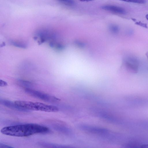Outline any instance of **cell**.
<instances>
[{"instance_id":"obj_11","label":"cell","mask_w":148,"mask_h":148,"mask_svg":"<svg viewBox=\"0 0 148 148\" xmlns=\"http://www.w3.org/2000/svg\"><path fill=\"white\" fill-rule=\"evenodd\" d=\"M62 3L71 6L74 4V2L70 0H65L61 1Z\"/></svg>"},{"instance_id":"obj_16","label":"cell","mask_w":148,"mask_h":148,"mask_svg":"<svg viewBox=\"0 0 148 148\" xmlns=\"http://www.w3.org/2000/svg\"><path fill=\"white\" fill-rule=\"evenodd\" d=\"M146 17L147 19L148 20V14H147L146 15Z\"/></svg>"},{"instance_id":"obj_7","label":"cell","mask_w":148,"mask_h":148,"mask_svg":"<svg viewBox=\"0 0 148 148\" xmlns=\"http://www.w3.org/2000/svg\"><path fill=\"white\" fill-rule=\"evenodd\" d=\"M102 8L104 10L119 14H125L126 13V11L123 8L116 6L105 5L102 6Z\"/></svg>"},{"instance_id":"obj_9","label":"cell","mask_w":148,"mask_h":148,"mask_svg":"<svg viewBox=\"0 0 148 148\" xmlns=\"http://www.w3.org/2000/svg\"><path fill=\"white\" fill-rule=\"evenodd\" d=\"M110 30L114 33L117 32L119 30L118 27L115 25H112L110 26Z\"/></svg>"},{"instance_id":"obj_13","label":"cell","mask_w":148,"mask_h":148,"mask_svg":"<svg viewBox=\"0 0 148 148\" xmlns=\"http://www.w3.org/2000/svg\"><path fill=\"white\" fill-rule=\"evenodd\" d=\"M7 85L8 84L6 82L3 80H0V86H7Z\"/></svg>"},{"instance_id":"obj_15","label":"cell","mask_w":148,"mask_h":148,"mask_svg":"<svg viewBox=\"0 0 148 148\" xmlns=\"http://www.w3.org/2000/svg\"><path fill=\"white\" fill-rule=\"evenodd\" d=\"M140 148H148V144L140 145Z\"/></svg>"},{"instance_id":"obj_8","label":"cell","mask_w":148,"mask_h":148,"mask_svg":"<svg viewBox=\"0 0 148 148\" xmlns=\"http://www.w3.org/2000/svg\"><path fill=\"white\" fill-rule=\"evenodd\" d=\"M39 145L42 148H76L75 147L58 144L47 143L40 142Z\"/></svg>"},{"instance_id":"obj_12","label":"cell","mask_w":148,"mask_h":148,"mask_svg":"<svg viewBox=\"0 0 148 148\" xmlns=\"http://www.w3.org/2000/svg\"><path fill=\"white\" fill-rule=\"evenodd\" d=\"M0 148H14L12 147L5 145V144L0 143Z\"/></svg>"},{"instance_id":"obj_2","label":"cell","mask_w":148,"mask_h":148,"mask_svg":"<svg viewBox=\"0 0 148 148\" xmlns=\"http://www.w3.org/2000/svg\"><path fill=\"white\" fill-rule=\"evenodd\" d=\"M18 106L28 110L40 111L47 112H56L59 108L56 106L42 103L26 101H16L14 102Z\"/></svg>"},{"instance_id":"obj_6","label":"cell","mask_w":148,"mask_h":148,"mask_svg":"<svg viewBox=\"0 0 148 148\" xmlns=\"http://www.w3.org/2000/svg\"><path fill=\"white\" fill-rule=\"evenodd\" d=\"M0 103L4 106L16 110L25 112L29 111V110L18 106L14 102L9 100L1 99Z\"/></svg>"},{"instance_id":"obj_1","label":"cell","mask_w":148,"mask_h":148,"mask_svg":"<svg viewBox=\"0 0 148 148\" xmlns=\"http://www.w3.org/2000/svg\"><path fill=\"white\" fill-rule=\"evenodd\" d=\"M49 129L46 127L34 123H27L7 126L2 128L1 132L12 136L25 137L37 134L48 132Z\"/></svg>"},{"instance_id":"obj_3","label":"cell","mask_w":148,"mask_h":148,"mask_svg":"<svg viewBox=\"0 0 148 148\" xmlns=\"http://www.w3.org/2000/svg\"><path fill=\"white\" fill-rule=\"evenodd\" d=\"M25 92L29 95L43 101L49 102H56L60 101L57 97L32 89L27 88Z\"/></svg>"},{"instance_id":"obj_10","label":"cell","mask_w":148,"mask_h":148,"mask_svg":"<svg viewBox=\"0 0 148 148\" xmlns=\"http://www.w3.org/2000/svg\"><path fill=\"white\" fill-rule=\"evenodd\" d=\"M125 1L128 2L140 4H143L145 3L146 2L145 1L142 0H128Z\"/></svg>"},{"instance_id":"obj_14","label":"cell","mask_w":148,"mask_h":148,"mask_svg":"<svg viewBox=\"0 0 148 148\" xmlns=\"http://www.w3.org/2000/svg\"><path fill=\"white\" fill-rule=\"evenodd\" d=\"M76 43L78 45L82 47L84 46V44L81 42H80L77 41L76 42Z\"/></svg>"},{"instance_id":"obj_4","label":"cell","mask_w":148,"mask_h":148,"mask_svg":"<svg viewBox=\"0 0 148 148\" xmlns=\"http://www.w3.org/2000/svg\"><path fill=\"white\" fill-rule=\"evenodd\" d=\"M81 128L85 131L95 134H103L106 133L108 132L107 130L103 128L90 125H83Z\"/></svg>"},{"instance_id":"obj_5","label":"cell","mask_w":148,"mask_h":148,"mask_svg":"<svg viewBox=\"0 0 148 148\" xmlns=\"http://www.w3.org/2000/svg\"><path fill=\"white\" fill-rule=\"evenodd\" d=\"M126 66L128 70L133 73H136L138 70V63L134 59L129 58L125 61Z\"/></svg>"}]
</instances>
